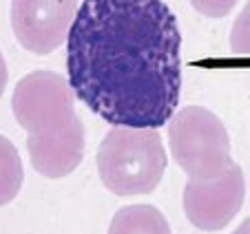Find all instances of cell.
<instances>
[{
	"mask_svg": "<svg viewBox=\"0 0 250 234\" xmlns=\"http://www.w3.org/2000/svg\"><path fill=\"white\" fill-rule=\"evenodd\" d=\"M180 49L162 0H82L66 38L69 84L111 126L162 128L180 102Z\"/></svg>",
	"mask_w": 250,
	"mask_h": 234,
	"instance_id": "1",
	"label": "cell"
},
{
	"mask_svg": "<svg viewBox=\"0 0 250 234\" xmlns=\"http://www.w3.org/2000/svg\"><path fill=\"white\" fill-rule=\"evenodd\" d=\"M98 173L118 197L148 195L166 173V150L157 128H122L106 133L98 148Z\"/></svg>",
	"mask_w": 250,
	"mask_h": 234,
	"instance_id": "2",
	"label": "cell"
},
{
	"mask_svg": "<svg viewBox=\"0 0 250 234\" xmlns=\"http://www.w3.org/2000/svg\"><path fill=\"white\" fill-rule=\"evenodd\" d=\"M168 146L188 179H217L235 164L226 126L204 106H184L170 117Z\"/></svg>",
	"mask_w": 250,
	"mask_h": 234,
	"instance_id": "3",
	"label": "cell"
},
{
	"mask_svg": "<svg viewBox=\"0 0 250 234\" xmlns=\"http://www.w3.org/2000/svg\"><path fill=\"white\" fill-rule=\"evenodd\" d=\"M11 111L27 137H53L82 126L69 80L53 71H33L16 84Z\"/></svg>",
	"mask_w": 250,
	"mask_h": 234,
	"instance_id": "4",
	"label": "cell"
},
{
	"mask_svg": "<svg viewBox=\"0 0 250 234\" xmlns=\"http://www.w3.org/2000/svg\"><path fill=\"white\" fill-rule=\"evenodd\" d=\"M78 0H11V29L20 47L49 56L66 42Z\"/></svg>",
	"mask_w": 250,
	"mask_h": 234,
	"instance_id": "5",
	"label": "cell"
},
{
	"mask_svg": "<svg viewBox=\"0 0 250 234\" xmlns=\"http://www.w3.org/2000/svg\"><path fill=\"white\" fill-rule=\"evenodd\" d=\"M246 181L241 166L232 164L217 179H188L184 186L186 219L204 232L224 230L244 206Z\"/></svg>",
	"mask_w": 250,
	"mask_h": 234,
	"instance_id": "6",
	"label": "cell"
},
{
	"mask_svg": "<svg viewBox=\"0 0 250 234\" xmlns=\"http://www.w3.org/2000/svg\"><path fill=\"white\" fill-rule=\"evenodd\" d=\"M84 126L53 137H27L33 170L47 179H60L73 173L84 159Z\"/></svg>",
	"mask_w": 250,
	"mask_h": 234,
	"instance_id": "7",
	"label": "cell"
},
{
	"mask_svg": "<svg viewBox=\"0 0 250 234\" xmlns=\"http://www.w3.org/2000/svg\"><path fill=\"white\" fill-rule=\"evenodd\" d=\"M109 234H170L166 216L148 203L124 206L111 219Z\"/></svg>",
	"mask_w": 250,
	"mask_h": 234,
	"instance_id": "8",
	"label": "cell"
},
{
	"mask_svg": "<svg viewBox=\"0 0 250 234\" xmlns=\"http://www.w3.org/2000/svg\"><path fill=\"white\" fill-rule=\"evenodd\" d=\"M24 181V168L20 161L18 148L0 135V206H7L18 197Z\"/></svg>",
	"mask_w": 250,
	"mask_h": 234,
	"instance_id": "9",
	"label": "cell"
},
{
	"mask_svg": "<svg viewBox=\"0 0 250 234\" xmlns=\"http://www.w3.org/2000/svg\"><path fill=\"white\" fill-rule=\"evenodd\" d=\"M230 51L237 56H250V0L235 18L230 29Z\"/></svg>",
	"mask_w": 250,
	"mask_h": 234,
	"instance_id": "10",
	"label": "cell"
},
{
	"mask_svg": "<svg viewBox=\"0 0 250 234\" xmlns=\"http://www.w3.org/2000/svg\"><path fill=\"white\" fill-rule=\"evenodd\" d=\"M190 5L195 7V11H199L202 16L208 18H224L228 16L239 0H188Z\"/></svg>",
	"mask_w": 250,
	"mask_h": 234,
	"instance_id": "11",
	"label": "cell"
},
{
	"mask_svg": "<svg viewBox=\"0 0 250 234\" xmlns=\"http://www.w3.org/2000/svg\"><path fill=\"white\" fill-rule=\"evenodd\" d=\"M7 80H9V71H7L5 58L0 53V98H2V93H5V89H7Z\"/></svg>",
	"mask_w": 250,
	"mask_h": 234,
	"instance_id": "12",
	"label": "cell"
},
{
	"mask_svg": "<svg viewBox=\"0 0 250 234\" xmlns=\"http://www.w3.org/2000/svg\"><path fill=\"white\" fill-rule=\"evenodd\" d=\"M232 234H250V216H248V219H246L244 223H241Z\"/></svg>",
	"mask_w": 250,
	"mask_h": 234,
	"instance_id": "13",
	"label": "cell"
}]
</instances>
